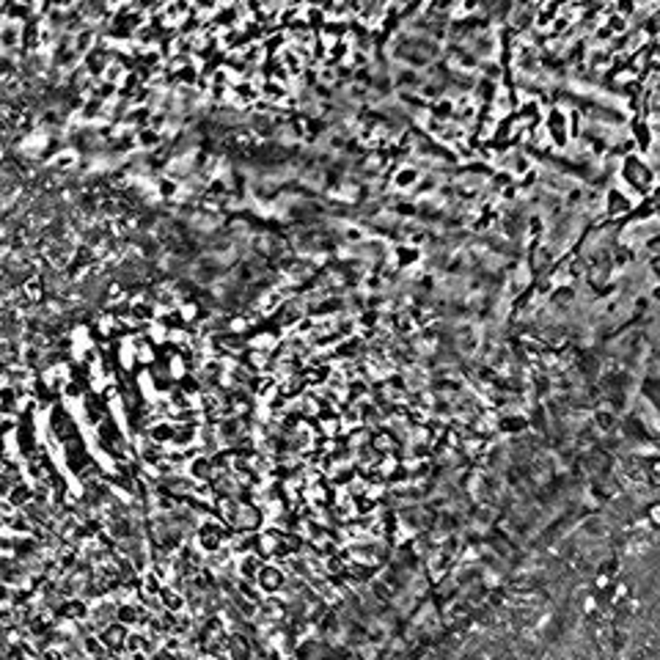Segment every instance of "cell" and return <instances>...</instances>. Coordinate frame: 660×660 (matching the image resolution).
<instances>
[{
  "label": "cell",
  "instance_id": "cell-1",
  "mask_svg": "<svg viewBox=\"0 0 660 660\" xmlns=\"http://www.w3.org/2000/svg\"><path fill=\"white\" fill-rule=\"evenodd\" d=\"M259 581H262L264 591H278L284 584V573L276 570V567H264V570H259Z\"/></svg>",
  "mask_w": 660,
  "mask_h": 660
},
{
  "label": "cell",
  "instance_id": "cell-2",
  "mask_svg": "<svg viewBox=\"0 0 660 660\" xmlns=\"http://www.w3.org/2000/svg\"><path fill=\"white\" fill-rule=\"evenodd\" d=\"M210 471H212V462H210V459H196V462L190 465L193 479H210Z\"/></svg>",
  "mask_w": 660,
  "mask_h": 660
}]
</instances>
